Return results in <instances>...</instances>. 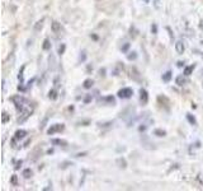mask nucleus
<instances>
[{"instance_id": "nucleus-1", "label": "nucleus", "mask_w": 203, "mask_h": 191, "mask_svg": "<svg viewBox=\"0 0 203 191\" xmlns=\"http://www.w3.org/2000/svg\"><path fill=\"white\" fill-rule=\"evenodd\" d=\"M10 101L13 102V103H14L15 108L18 110V111H20V112H22L23 110H24L25 102H27V99H25L24 97H22L20 94H18V96H13L12 98H10Z\"/></svg>"}, {"instance_id": "nucleus-2", "label": "nucleus", "mask_w": 203, "mask_h": 191, "mask_svg": "<svg viewBox=\"0 0 203 191\" xmlns=\"http://www.w3.org/2000/svg\"><path fill=\"white\" fill-rule=\"evenodd\" d=\"M118 97L122 99H127V98H131V97L133 96V89L132 88H128V87H126V88H122L118 91Z\"/></svg>"}, {"instance_id": "nucleus-3", "label": "nucleus", "mask_w": 203, "mask_h": 191, "mask_svg": "<svg viewBox=\"0 0 203 191\" xmlns=\"http://www.w3.org/2000/svg\"><path fill=\"white\" fill-rule=\"evenodd\" d=\"M65 130V125L63 124H53L50 126V129L47 130V134L48 135H53L56 133H61V131Z\"/></svg>"}, {"instance_id": "nucleus-4", "label": "nucleus", "mask_w": 203, "mask_h": 191, "mask_svg": "<svg viewBox=\"0 0 203 191\" xmlns=\"http://www.w3.org/2000/svg\"><path fill=\"white\" fill-rule=\"evenodd\" d=\"M32 112H33V107L23 110V111H22V115H20L19 118H18V124H23V122H24V121L27 120V118L32 115Z\"/></svg>"}, {"instance_id": "nucleus-5", "label": "nucleus", "mask_w": 203, "mask_h": 191, "mask_svg": "<svg viewBox=\"0 0 203 191\" xmlns=\"http://www.w3.org/2000/svg\"><path fill=\"white\" fill-rule=\"evenodd\" d=\"M140 102H141V105H146L149 102V94L145 88L140 89Z\"/></svg>"}, {"instance_id": "nucleus-6", "label": "nucleus", "mask_w": 203, "mask_h": 191, "mask_svg": "<svg viewBox=\"0 0 203 191\" xmlns=\"http://www.w3.org/2000/svg\"><path fill=\"white\" fill-rule=\"evenodd\" d=\"M175 50H176V52L179 54V55H183L184 51H185L184 42H183V41H178L176 44H175Z\"/></svg>"}, {"instance_id": "nucleus-7", "label": "nucleus", "mask_w": 203, "mask_h": 191, "mask_svg": "<svg viewBox=\"0 0 203 191\" xmlns=\"http://www.w3.org/2000/svg\"><path fill=\"white\" fill-rule=\"evenodd\" d=\"M130 76L132 78L133 80H136V82H141V78H140V73L137 71V69L136 68H132V69L130 70Z\"/></svg>"}, {"instance_id": "nucleus-8", "label": "nucleus", "mask_w": 203, "mask_h": 191, "mask_svg": "<svg viewBox=\"0 0 203 191\" xmlns=\"http://www.w3.org/2000/svg\"><path fill=\"white\" fill-rule=\"evenodd\" d=\"M25 135H27V131H25V130H23V129L17 130L15 134H14V139L15 140H22V139L25 138Z\"/></svg>"}, {"instance_id": "nucleus-9", "label": "nucleus", "mask_w": 203, "mask_h": 191, "mask_svg": "<svg viewBox=\"0 0 203 191\" xmlns=\"http://www.w3.org/2000/svg\"><path fill=\"white\" fill-rule=\"evenodd\" d=\"M102 101L105 102V103L109 105V106H114V105H116V99H114V97H113V96L103 97V98H100V102H102Z\"/></svg>"}, {"instance_id": "nucleus-10", "label": "nucleus", "mask_w": 203, "mask_h": 191, "mask_svg": "<svg viewBox=\"0 0 203 191\" xmlns=\"http://www.w3.org/2000/svg\"><path fill=\"white\" fill-rule=\"evenodd\" d=\"M51 143H52L53 145H57V147H66L67 145V142L63 139H52Z\"/></svg>"}, {"instance_id": "nucleus-11", "label": "nucleus", "mask_w": 203, "mask_h": 191, "mask_svg": "<svg viewBox=\"0 0 203 191\" xmlns=\"http://www.w3.org/2000/svg\"><path fill=\"white\" fill-rule=\"evenodd\" d=\"M51 28H52L53 33H56V35H60V32H61V23H58V22H52V25H51Z\"/></svg>"}, {"instance_id": "nucleus-12", "label": "nucleus", "mask_w": 203, "mask_h": 191, "mask_svg": "<svg viewBox=\"0 0 203 191\" xmlns=\"http://www.w3.org/2000/svg\"><path fill=\"white\" fill-rule=\"evenodd\" d=\"M43 22H45V18H42V19L38 20V22L35 24V27H33V31H35L36 33L40 32L41 29H42V27H43Z\"/></svg>"}, {"instance_id": "nucleus-13", "label": "nucleus", "mask_w": 203, "mask_h": 191, "mask_svg": "<svg viewBox=\"0 0 203 191\" xmlns=\"http://www.w3.org/2000/svg\"><path fill=\"white\" fill-rule=\"evenodd\" d=\"M116 163L118 164V167H119V168H126V167H127V162H126V159H125V158H122V157H119V158H117Z\"/></svg>"}, {"instance_id": "nucleus-14", "label": "nucleus", "mask_w": 203, "mask_h": 191, "mask_svg": "<svg viewBox=\"0 0 203 191\" xmlns=\"http://www.w3.org/2000/svg\"><path fill=\"white\" fill-rule=\"evenodd\" d=\"M194 68H196V65H194V64H193V65H189V66H185V68H184V75H185V76H189L190 74L193 73Z\"/></svg>"}, {"instance_id": "nucleus-15", "label": "nucleus", "mask_w": 203, "mask_h": 191, "mask_svg": "<svg viewBox=\"0 0 203 191\" xmlns=\"http://www.w3.org/2000/svg\"><path fill=\"white\" fill-rule=\"evenodd\" d=\"M93 84H94V80L93 79H85L84 80V83H83V87L85 89H90L93 87Z\"/></svg>"}, {"instance_id": "nucleus-16", "label": "nucleus", "mask_w": 203, "mask_h": 191, "mask_svg": "<svg viewBox=\"0 0 203 191\" xmlns=\"http://www.w3.org/2000/svg\"><path fill=\"white\" fill-rule=\"evenodd\" d=\"M185 82H187V80H185V78H184V76L183 75H178L176 76V79H175V83L178 84V86H184V84H185Z\"/></svg>"}, {"instance_id": "nucleus-17", "label": "nucleus", "mask_w": 203, "mask_h": 191, "mask_svg": "<svg viewBox=\"0 0 203 191\" xmlns=\"http://www.w3.org/2000/svg\"><path fill=\"white\" fill-rule=\"evenodd\" d=\"M154 135H156V137H159V138H164L165 135H166V131L163 130V129H155Z\"/></svg>"}, {"instance_id": "nucleus-18", "label": "nucleus", "mask_w": 203, "mask_h": 191, "mask_svg": "<svg viewBox=\"0 0 203 191\" xmlns=\"http://www.w3.org/2000/svg\"><path fill=\"white\" fill-rule=\"evenodd\" d=\"M171 76H173V73L170 70H168L165 74H163V80L165 83H168V82H170V79H171Z\"/></svg>"}, {"instance_id": "nucleus-19", "label": "nucleus", "mask_w": 203, "mask_h": 191, "mask_svg": "<svg viewBox=\"0 0 203 191\" xmlns=\"http://www.w3.org/2000/svg\"><path fill=\"white\" fill-rule=\"evenodd\" d=\"M51 41L48 40V38H46V40L43 41V45H42V49H43L45 51H48V50H51Z\"/></svg>"}, {"instance_id": "nucleus-20", "label": "nucleus", "mask_w": 203, "mask_h": 191, "mask_svg": "<svg viewBox=\"0 0 203 191\" xmlns=\"http://www.w3.org/2000/svg\"><path fill=\"white\" fill-rule=\"evenodd\" d=\"M48 62H50V68L53 70V69H55V65H56V60H55L53 54H51L50 56H48Z\"/></svg>"}, {"instance_id": "nucleus-21", "label": "nucleus", "mask_w": 203, "mask_h": 191, "mask_svg": "<svg viewBox=\"0 0 203 191\" xmlns=\"http://www.w3.org/2000/svg\"><path fill=\"white\" fill-rule=\"evenodd\" d=\"M32 176H33V171L31 168H25L23 171V177L24 178H31Z\"/></svg>"}, {"instance_id": "nucleus-22", "label": "nucleus", "mask_w": 203, "mask_h": 191, "mask_svg": "<svg viewBox=\"0 0 203 191\" xmlns=\"http://www.w3.org/2000/svg\"><path fill=\"white\" fill-rule=\"evenodd\" d=\"M187 120L190 125H197V120H196V117L193 116V115H190V113H187Z\"/></svg>"}, {"instance_id": "nucleus-23", "label": "nucleus", "mask_w": 203, "mask_h": 191, "mask_svg": "<svg viewBox=\"0 0 203 191\" xmlns=\"http://www.w3.org/2000/svg\"><path fill=\"white\" fill-rule=\"evenodd\" d=\"M48 98L52 99V101H55L57 98V91L56 89H51V91L48 92Z\"/></svg>"}, {"instance_id": "nucleus-24", "label": "nucleus", "mask_w": 203, "mask_h": 191, "mask_svg": "<svg viewBox=\"0 0 203 191\" xmlns=\"http://www.w3.org/2000/svg\"><path fill=\"white\" fill-rule=\"evenodd\" d=\"M86 60V51L85 50H83L81 51V52H80V55H79V62L80 64H81V62H84V61H85Z\"/></svg>"}, {"instance_id": "nucleus-25", "label": "nucleus", "mask_w": 203, "mask_h": 191, "mask_svg": "<svg viewBox=\"0 0 203 191\" xmlns=\"http://www.w3.org/2000/svg\"><path fill=\"white\" fill-rule=\"evenodd\" d=\"M122 69H123V65H122L121 62H118V64H117V68L113 70V75H119V73H121Z\"/></svg>"}, {"instance_id": "nucleus-26", "label": "nucleus", "mask_w": 203, "mask_h": 191, "mask_svg": "<svg viewBox=\"0 0 203 191\" xmlns=\"http://www.w3.org/2000/svg\"><path fill=\"white\" fill-rule=\"evenodd\" d=\"M9 120H10V116H9V115H8L5 111H4V112L1 113V122H3V124H6V122L9 121Z\"/></svg>"}, {"instance_id": "nucleus-27", "label": "nucleus", "mask_w": 203, "mask_h": 191, "mask_svg": "<svg viewBox=\"0 0 203 191\" xmlns=\"http://www.w3.org/2000/svg\"><path fill=\"white\" fill-rule=\"evenodd\" d=\"M127 59H128L130 61L136 60V59H137V52H136V51H132V52H128V55H127Z\"/></svg>"}, {"instance_id": "nucleus-28", "label": "nucleus", "mask_w": 203, "mask_h": 191, "mask_svg": "<svg viewBox=\"0 0 203 191\" xmlns=\"http://www.w3.org/2000/svg\"><path fill=\"white\" fill-rule=\"evenodd\" d=\"M65 50H66V45H65V44H61L60 46H58L57 54H58V55H60V56H61V55H63V54H65Z\"/></svg>"}, {"instance_id": "nucleus-29", "label": "nucleus", "mask_w": 203, "mask_h": 191, "mask_svg": "<svg viewBox=\"0 0 203 191\" xmlns=\"http://www.w3.org/2000/svg\"><path fill=\"white\" fill-rule=\"evenodd\" d=\"M24 69H25V65L22 66V69L19 70V74H18V79L20 80V83H23V75H24L23 73H24Z\"/></svg>"}, {"instance_id": "nucleus-30", "label": "nucleus", "mask_w": 203, "mask_h": 191, "mask_svg": "<svg viewBox=\"0 0 203 191\" xmlns=\"http://www.w3.org/2000/svg\"><path fill=\"white\" fill-rule=\"evenodd\" d=\"M10 184H12L13 186H17V185H18V177H17V175H13V176L10 177Z\"/></svg>"}, {"instance_id": "nucleus-31", "label": "nucleus", "mask_w": 203, "mask_h": 191, "mask_svg": "<svg viewBox=\"0 0 203 191\" xmlns=\"http://www.w3.org/2000/svg\"><path fill=\"white\" fill-rule=\"evenodd\" d=\"M151 33L152 35H156V33H158V25L155 23H152V25H151Z\"/></svg>"}, {"instance_id": "nucleus-32", "label": "nucleus", "mask_w": 203, "mask_h": 191, "mask_svg": "<svg viewBox=\"0 0 203 191\" xmlns=\"http://www.w3.org/2000/svg\"><path fill=\"white\" fill-rule=\"evenodd\" d=\"M91 99H93L91 94H86V96H85V98H84V103H85V105H88L89 102H91Z\"/></svg>"}, {"instance_id": "nucleus-33", "label": "nucleus", "mask_w": 203, "mask_h": 191, "mask_svg": "<svg viewBox=\"0 0 203 191\" xmlns=\"http://www.w3.org/2000/svg\"><path fill=\"white\" fill-rule=\"evenodd\" d=\"M130 46H131V44H128V42H127V44H125L123 46H122V52H127V51H128V49H130Z\"/></svg>"}, {"instance_id": "nucleus-34", "label": "nucleus", "mask_w": 203, "mask_h": 191, "mask_svg": "<svg viewBox=\"0 0 203 191\" xmlns=\"http://www.w3.org/2000/svg\"><path fill=\"white\" fill-rule=\"evenodd\" d=\"M90 124V120H83V121H79L78 122V125L80 126V125H83V126H86V125H89Z\"/></svg>"}, {"instance_id": "nucleus-35", "label": "nucleus", "mask_w": 203, "mask_h": 191, "mask_svg": "<svg viewBox=\"0 0 203 191\" xmlns=\"http://www.w3.org/2000/svg\"><path fill=\"white\" fill-rule=\"evenodd\" d=\"M166 31L169 32V37H170V40L173 41V40H174V35H173V32H171V28L170 27H166Z\"/></svg>"}, {"instance_id": "nucleus-36", "label": "nucleus", "mask_w": 203, "mask_h": 191, "mask_svg": "<svg viewBox=\"0 0 203 191\" xmlns=\"http://www.w3.org/2000/svg\"><path fill=\"white\" fill-rule=\"evenodd\" d=\"M99 76H102V78H104V76H105V68L99 69Z\"/></svg>"}, {"instance_id": "nucleus-37", "label": "nucleus", "mask_w": 203, "mask_h": 191, "mask_svg": "<svg viewBox=\"0 0 203 191\" xmlns=\"http://www.w3.org/2000/svg\"><path fill=\"white\" fill-rule=\"evenodd\" d=\"M22 163H23V160H17V162H15V166H14V168H15V169H19V168H20V166H22Z\"/></svg>"}, {"instance_id": "nucleus-38", "label": "nucleus", "mask_w": 203, "mask_h": 191, "mask_svg": "<svg viewBox=\"0 0 203 191\" xmlns=\"http://www.w3.org/2000/svg\"><path fill=\"white\" fill-rule=\"evenodd\" d=\"M146 129H147V125L146 124H141V126L138 127V131H141V133H142V131H145Z\"/></svg>"}, {"instance_id": "nucleus-39", "label": "nucleus", "mask_w": 203, "mask_h": 191, "mask_svg": "<svg viewBox=\"0 0 203 191\" xmlns=\"http://www.w3.org/2000/svg\"><path fill=\"white\" fill-rule=\"evenodd\" d=\"M154 7L155 9H160V0H154Z\"/></svg>"}, {"instance_id": "nucleus-40", "label": "nucleus", "mask_w": 203, "mask_h": 191, "mask_svg": "<svg viewBox=\"0 0 203 191\" xmlns=\"http://www.w3.org/2000/svg\"><path fill=\"white\" fill-rule=\"evenodd\" d=\"M47 120H48V117H45V120L42 121V124L40 125V129H41V130H42V129H43V127L46 126V122H47Z\"/></svg>"}, {"instance_id": "nucleus-41", "label": "nucleus", "mask_w": 203, "mask_h": 191, "mask_svg": "<svg viewBox=\"0 0 203 191\" xmlns=\"http://www.w3.org/2000/svg\"><path fill=\"white\" fill-rule=\"evenodd\" d=\"M69 164H73V163H70V162H65V163H62V166H60V167H61V168H66Z\"/></svg>"}, {"instance_id": "nucleus-42", "label": "nucleus", "mask_w": 203, "mask_h": 191, "mask_svg": "<svg viewBox=\"0 0 203 191\" xmlns=\"http://www.w3.org/2000/svg\"><path fill=\"white\" fill-rule=\"evenodd\" d=\"M176 65H178V68H183L184 66V61H178Z\"/></svg>"}, {"instance_id": "nucleus-43", "label": "nucleus", "mask_w": 203, "mask_h": 191, "mask_svg": "<svg viewBox=\"0 0 203 191\" xmlns=\"http://www.w3.org/2000/svg\"><path fill=\"white\" fill-rule=\"evenodd\" d=\"M86 70H88V71H90V70H93V65H88V68H86Z\"/></svg>"}, {"instance_id": "nucleus-44", "label": "nucleus", "mask_w": 203, "mask_h": 191, "mask_svg": "<svg viewBox=\"0 0 203 191\" xmlns=\"http://www.w3.org/2000/svg\"><path fill=\"white\" fill-rule=\"evenodd\" d=\"M29 143H31V140H27V142L24 143V147H28V144H29Z\"/></svg>"}, {"instance_id": "nucleus-45", "label": "nucleus", "mask_w": 203, "mask_h": 191, "mask_svg": "<svg viewBox=\"0 0 203 191\" xmlns=\"http://www.w3.org/2000/svg\"><path fill=\"white\" fill-rule=\"evenodd\" d=\"M53 153V149H50V150H47V154H52Z\"/></svg>"}, {"instance_id": "nucleus-46", "label": "nucleus", "mask_w": 203, "mask_h": 191, "mask_svg": "<svg viewBox=\"0 0 203 191\" xmlns=\"http://www.w3.org/2000/svg\"><path fill=\"white\" fill-rule=\"evenodd\" d=\"M91 37H93V40H98V37H96L95 35H91Z\"/></svg>"}, {"instance_id": "nucleus-47", "label": "nucleus", "mask_w": 203, "mask_h": 191, "mask_svg": "<svg viewBox=\"0 0 203 191\" xmlns=\"http://www.w3.org/2000/svg\"><path fill=\"white\" fill-rule=\"evenodd\" d=\"M143 1H145V3H149V0H143Z\"/></svg>"}, {"instance_id": "nucleus-48", "label": "nucleus", "mask_w": 203, "mask_h": 191, "mask_svg": "<svg viewBox=\"0 0 203 191\" xmlns=\"http://www.w3.org/2000/svg\"><path fill=\"white\" fill-rule=\"evenodd\" d=\"M201 44H202V45H203V41H201Z\"/></svg>"}]
</instances>
